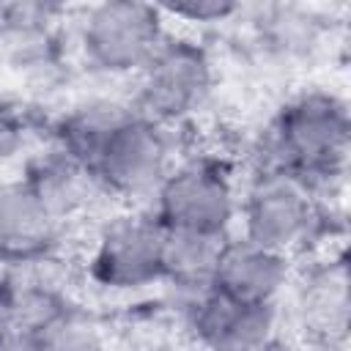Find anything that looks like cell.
Returning a JSON list of instances; mask_svg holds the SVG:
<instances>
[{
	"label": "cell",
	"instance_id": "obj_6",
	"mask_svg": "<svg viewBox=\"0 0 351 351\" xmlns=\"http://www.w3.org/2000/svg\"><path fill=\"white\" fill-rule=\"evenodd\" d=\"M214 60L208 49L189 36H170L137 74L134 110L176 126L192 118L211 96Z\"/></svg>",
	"mask_w": 351,
	"mask_h": 351
},
{
	"label": "cell",
	"instance_id": "obj_4",
	"mask_svg": "<svg viewBox=\"0 0 351 351\" xmlns=\"http://www.w3.org/2000/svg\"><path fill=\"white\" fill-rule=\"evenodd\" d=\"M239 222L244 239L291 258L321 228L318 189L285 170L261 167L239 197Z\"/></svg>",
	"mask_w": 351,
	"mask_h": 351
},
{
	"label": "cell",
	"instance_id": "obj_3",
	"mask_svg": "<svg viewBox=\"0 0 351 351\" xmlns=\"http://www.w3.org/2000/svg\"><path fill=\"white\" fill-rule=\"evenodd\" d=\"M151 214L165 230L225 239L239 219V189L222 159L176 162L151 195Z\"/></svg>",
	"mask_w": 351,
	"mask_h": 351
},
{
	"label": "cell",
	"instance_id": "obj_2",
	"mask_svg": "<svg viewBox=\"0 0 351 351\" xmlns=\"http://www.w3.org/2000/svg\"><path fill=\"white\" fill-rule=\"evenodd\" d=\"M351 121L346 101L332 90H304L288 99L263 134V165L285 170L310 186L343 176Z\"/></svg>",
	"mask_w": 351,
	"mask_h": 351
},
{
	"label": "cell",
	"instance_id": "obj_11",
	"mask_svg": "<svg viewBox=\"0 0 351 351\" xmlns=\"http://www.w3.org/2000/svg\"><path fill=\"white\" fill-rule=\"evenodd\" d=\"M225 239L165 230L162 282H170L178 291H186L189 296L206 291L211 285L214 263H217V255H219V247Z\"/></svg>",
	"mask_w": 351,
	"mask_h": 351
},
{
	"label": "cell",
	"instance_id": "obj_15",
	"mask_svg": "<svg viewBox=\"0 0 351 351\" xmlns=\"http://www.w3.org/2000/svg\"><path fill=\"white\" fill-rule=\"evenodd\" d=\"M0 351H33V329H0Z\"/></svg>",
	"mask_w": 351,
	"mask_h": 351
},
{
	"label": "cell",
	"instance_id": "obj_5",
	"mask_svg": "<svg viewBox=\"0 0 351 351\" xmlns=\"http://www.w3.org/2000/svg\"><path fill=\"white\" fill-rule=\"evenodd\" d=\"M165 38V14L140 0L96 3L80 19L85 63L110 77H137Z\"/></svg>",
	"mask_w": 351,
	"mask_h": 351
},
{
	"label": "cell",
	"instance_id": "obj_13",
	"mask_svg": "<svg viewBox=\"0 0 351 351\" xmlns=\"http://www.w3.org/2000/svg\"><path fill=\"white\" fill-rule=\"evenodd\" d=\"M33 351H107V343L96 324L58 310L33 329Z\"/></svg>",
	"mask_w": 351,
	"mask_h": 351
},
{
	"label": "cell",
	"instance_id": "obj_14",
	"mask_svg": "<svg viewBox=\"0 0 351 351\" xmlns=\"http://www.w3.org/2000/svg\"><path fill=\"white\" fill-rule=\"evenodd\" d=\"M165 19H181L192 25H214V22H228L241 11L239 3L233 0H173L159 5Z\"/></svg>",
	"mask_w": 351,
	"mask_h": 351
},
{
	"label": "cell",
	"instance_id": "obj_1",
	"mask_svg": "<svg viewBox=\"0 0 351 351\" xmlns=\"http://www.w3.org/2000/svg\"><path fill=\"white\" fill-rule=\"evenodd\" d=\"M60 151L104 192L132 200L151 197L176 165L173 129L134 107L80 110L63 126Z\"/></svg>",
	"mask_w": 351,
	"mask_h": 351
},
{
	"label": "cell",
	"instance_id": "obj_12",
	"mask_svg": "<svg viewBox=\"0 0 351 351\" xmlns=\"http://www.w3.org/2000/svg\"><path fill=\"white\" fill-rule=\"evenodd\" d=\"M304 321L329 343L346 337L348 326V277L346 263L335 261L304 293Z\"/></svg>",
	"mask_w": 351,
	"mask_h": 351
},
{
	"label": "cell",
	"instance_id": "obj_7",
	"mask_svg": "<svg viewBox=\"0 0 351 351\" xmlns=\"http://www.w3.org/2000/svg\"><path fill=\"white\" fill-rule=\"evenodd\" d=\"M165 228L151 211L118 214L96 236L88 271L107 291H140L162 282Z\"/></svg>",
	"mask_w": 351,
	"mask_h": 351
},
{
	"label": "cell",
	"instance_id": "obj_10",
	"mask_svg": "<svg viewBox=\"0 0 351 351\" xmlns=\"http://www.w3.org/2000/svg\"><path fill=\"white\" fill-rule=\"evenodd\" d=\"M291 258L266 250L241 233H230L217 255L211 291L252 304H277L291 277Z\"/></svg>",
	"mask_w": 351,
	"mask_h": 351
},
{
	"label": "cell",
	"instance_id": "obj_8",
	"mask_svg": "<svg viewBox=\"0 0 351 351\" xmlns=\"http://www.w3.org/2000/svg\"><path fill=\"white\" fill-rule=\"evenodd\" d=\"M186 324L203 351H255L277 337V304H252L219 291L189 296Z\"/></svg>",
	"mask_w": 351,
	"mask_h": 351
},
{
	"label": "cell",
	"instance_id": "obj_16",
	"mask_svg": "<svg viewBox=\"0 0 351 351\" xmlns=\"http://www.w3.org/2000/svg\"><path fill=\"white\" fill-rule=\"evenodd\" d=\"M255 351H296L293 346H288V343H282L280 337H271L269 343H263L261 348H255Z\"/></svg>",
	"mask_w": 351,
	"mask_h": 351
},
{
	"label": "cell",
	"instance_id": "obj_9",
	"mask_svg": "<svg viewBox=\"0 0 351 351\" xmlns=\"http://www.w3.org/2000/svg\"><path fill=\"white\" fill-rule=\"evenodd\" d=\"M60 217L27 176L0 184V261L22 266L47 258L58 244Z\"/></svg>",
	"mask_w": 351,
	"mask_h": 351
}]
</instances>
